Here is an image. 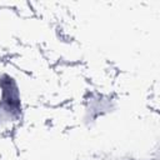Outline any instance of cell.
<instances>
[{
    "instance_id": "6da1fadb",
    "label": "cell",
    "mask_w": 160,
    "mask_h": 160,
    "mask_svg": "<svg viewBox=\"0 0 160 160\" xmlns=\"http://www.w3.org/2000/svg\"><path fill=\"white\" fill-rule=\"evenodd\" d=\"M26 115L22 80L16 70L0 66V135L16 130Z\"/></svg>"
},
{
    "instance_id": "7a4b0ae2",
    "label": "cell",
    "mask_w": 160,
    "mask_h": 160,
    "mask_svg": "<svg viewBox=\"0 0 160 160\" xmlns=\"http://www.w3.org/2000/svg\"><path fill=\"white\" fill-rule=\"evenodd\" d=\"M118 100L112 95L92 91L84 98L79 119L84 126L92 128L99 121L115 114L118 111Z\"/></svg>"
}]
</instances>
